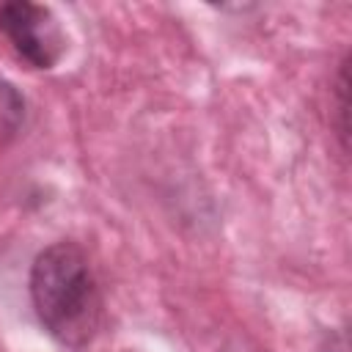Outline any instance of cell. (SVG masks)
Listing matches in <instances>:
<instances>
[{
  "label": "cell",
  "instance_id": "3",
  "mask_svg": "<svg viewBox=\"0 0 352 352\" xmlns=\"http://www.w3.org/2000/svg\"><path fill=\"white\" fill-rule=\"evenodd\" d=\"M22 110H25V104H22L19 94L8 82L0 80V135H11L19 126Z\"/></svg>",
  "mask_w": 352,
  "mask_h": 352
},
{
  "label": "cell",
  "instance_id": "2",
  "mask_svg": "<svg viewBox=\"0 0 352 352\" xmlns=\"http://www.w3.org/2000/svg\"><path fill=\"white\" fill-rule=\"evenodd\" d=\"M0 30L36 69H50L63 52V33L47 6L14 0L0 6Z\"/></svg>",
  "mask_w": 352,
  "mask_h": 352
},
{
  "label": "cell",
  "instance_id": "1",
  "mask_svg": "<svg viewBox=\"0 0 352 352\" xmlns=\"http://www.w3.org/2000/svg\"><path fill=\"white\" fill-rule=\"evenodd\" d=\"M30 300L44 330L63 346H82L94 338L102 297L88 258L74 242H55L36 256Z\"/></svg>",
  "mask_w": 352,
  "mask_h": 352
}]
</instances>
